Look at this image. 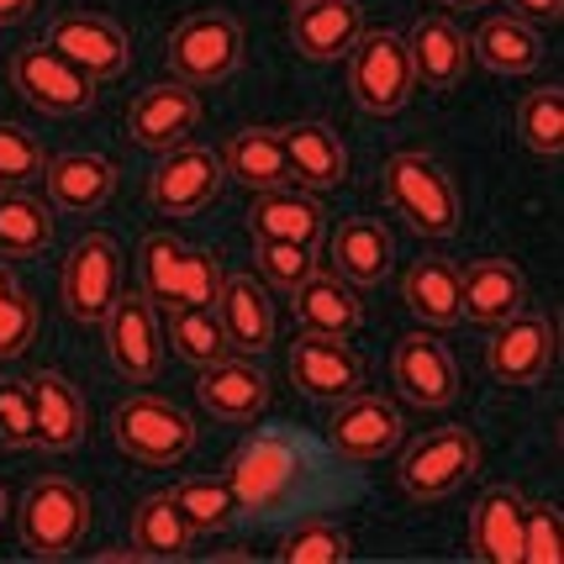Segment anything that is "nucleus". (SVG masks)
Segmentation results:
<instances>
[{"label": "nucleus", "mask_w": 564, "mask_h": 564, "mask_svg": "<svg viewBox=\"0 0 564 564\" xmlns=\"http://www.w3.org/2000/svg\"><path fill=\"white\" fill-rule=\"evenodd\" d=\"M17 528H22L26 554L64 560L90 533V496L79 491L74 480H64V475H48V480H37L26 491L22 512H17Z\"/></svg>", "instance_id": "5"}, {"label": "nucleus", "mask_w": 564, "mask_h": 564, "mask_svg": "<svg viewBox=\"0 0 564 564\" xmlns=\"http://www.w3.org/2000/svg\"><path fill=\"white\" fill-rule=\"evenodd\" d=\"M285 564H344L348 560V533L333 522H301L295 533H285L280 543Z\"/></svg>", "instance_id": "41"}, {"label": "nucleus", "mask_w": 564, "mask_h": 564, "mask_svg": "<svg viewBox=\"0 0 564 564\" xmlns=\"http://www.w3.org/2000/svg\"><path fill=\"white\" fill-rule=\"evenodd\" d=\"M164 338H170V348L185 365H196V369L217 365V359L232 354L227 333H221L217 306H174L170 322H164Z\"/></svg>", "instance_id": "36"}, {"label": "nucleus", "mask_w": 564, "mask_h": 564, "mask_svg": "<svg viewBox=\"0 0 564 564\" xmlns=\"http://www.w3.org/2000/svg\"><path fill=\"white\" fill-rule=\"evenodd\" d=\"M480 469V438L469 427H433L401 454V486L417 501H443Z\"/></svg>", "instance_id": "7"}, {"label": "nucleus", "mask_w": 564, "mask_h": 564, "mask_svg": "<svg viewBox=\"0 0 564 564\" xmlns=\"http://www.w3.org/2000/svg\"><path fill=\"white\" fill-rule=\"evenodd\" d=\"M507 11L528 26H554L564 17V0H507Z\"/></svg>", "instance_id": "45"}, {"label": "nucleus", "mask_w": 564, "mask_h": 564, "mask_svg": "<svg viewBox=\"0 0 564 564\" xmlns=\"http://www.w3.org/2000/svg\"><path fill=\"white\" fill-rule=\"evenodd\" d=\"M522 496L491 486L469 507V549L486 564H522Z\"/></svg>", "instance_id": "27"}, {"label": "nucleus", "mask_w": 564, "mask_h": 564, "mask_svg": "<svg viewBox=\"0 0 564 564\" xmlns=\"http://www.w3.org/2000/svg\"><path fill=\"white\" fill-rule=\"evenodd\" d=\"M200 122V90H191L185 79H159V85H148L143 96L132 100V111H127V138L148 153H170L180 148Z\"/></svg>", "instance_id": "14"}, {"label": "nucleus", "mask_w": 564, "mask_h": 564, "mask_svg": "<svg viewBox=\"0 0 564 564\" xmlns=\"http://www.w3.org/2000/svg\"><path fill=\"white\" fill-rule=\"evenodd\" d=\"M221 164H227V174H232L238 185H248L253 196L291 185V159H285L280 127H243V132H232L227 148H221Z\"/></svg>", "instance_id": "29"}, {"label": "nucleus", "mask_w": 564, "mask_h": 564, "mask_svg": "<svg viewBox=\"0 0 564 564\" xmlns=\"http://www.w3.org/2000/svg\"><path fill=\"white\" fill-rule=\"evenodd\" d=\"M517 132L539 159H560L564 153V90L560 85H539L517 106Z\"/></svg>", "instance_id": "37"}, {"label": "nucleus", "mask_w": 564, "mask_h": 564, "mask_svg": "<svg viewBox=\"0 0 564 564\" xmlns=\"http://www.w3.org/2000/svg\"><path fill=\"white\" fill-rule=\"evenodd\" d=\"M53 243V212L26 191H0V259H37Z\"/></svg>", "instance_id": "35"}, {"label": "nucleus", "mask_w": 564, "mask_h": 564, "mask_svg": "<svg viewBox=\"0 0 564 564\" xmlns=\"http://www.w3.org/2000/svg\"><path fill=\"white\" fill-rule=\"evenodd\" d=\"M391 380L395 391L406 395L412 406H422V412H443V406L459 401V369L448 359L443 338H433V333H406L395 344Z\"/></svg>", "instance_id": "15"}, {"label": "nucleus", "mask_w": 564, "mask_h": 564, "mask_svg": "<svg viewBox=\"0 0 564 564\" xmlns=\"http://www.w3.org/2000/svg\"><path fill=\"white\" fill-rule=\"evenodd\" d=\"M253 259H259L264 285H274V291H285V295L317 270V253L306 243H291V238H253Z\"/></svg>", "instance_id": "39"}, {"label": "nucleus", "mask_w": 564, "mask_h": 564, "mask_svg": "<svg viewBox=\"0 0 564 564\" xmlns=\"http://www.w3.org/2000/svg\"><path fill=\"white\" fill-rule=\"evenodd\" d=\"M32 401H37V443L43 448H74V443H85V395L74 391L69 375H58V369H43V375H32Z\"/></svg>", "instance_id": "31"}, {"label": "nucleus", "mask_w": 564, "mask_h": 564, "mask_svg": "<svg viewBox=\"0 0 564 564\" xmlns=\"http://www.w3.org/2000/svg\"><path fill=\"white\" fill-rule=\"evenodd\" d=\"M217 317H221L227 344L238 348V354H248V359L274 344V301L253 274H227V280H221Z\"/></svg>", "instance_id": "24"}, {"label": "nucleus", "mask_w": 564, "mask_h": 564, "mask_svg": "<svg viewBox=\"0 0 564 564\" xmlns=\"http://www.w3.org/2000/svg\"><path fill=\"white\" fill-rule=\"evenodd\" d=\"M111 438L132 465L143 469H170L185 465L196 448V422L185 417L180 406L159 401V395H127L122 406L111 412Z\"/></svg>", "instance_id": "3"}, {"label": "nucleus", "mask_w": 564, "mask_h": 564, "mask_svg": "<svg viewBox=\"0 0 564 564\" xmlns=\"http://www.w3.org/2000/svg\"><path fill=\"white\" fill-rule=\"evenodd\" d=\"M48 159H43V143L17 122H0V191H22L32 180H43Z\"/></svg>", "instance_id": "40"}, {"label": "nucleus", "mask_w": 564, "mask_h": 564, "mask_svg": "<svg viewBox=\"0 0 564 564\" xmlns=\"http://www.w3.org/2000/svg\"><path fill=\"white\" fill-rule=\"evenodd\" d=\"M17 291H22V285H17V274H11V264L0 259V301H6V295H17Z\"/></svg>", "instance_id": "47"}, {"label": "nucleus", "mask_w": 564, "mask_h": 564, "mask_svg": "<svg viewBox=\"0 0 564 564\" xmlns=\"http://www.w3.org/2000/svg\"><path fill=\"white\" fill-rule=\"evenodd\" d=\"M327 248H333V270L344 274L348 285H380L386 270H391V253H395L391 232L375 217L338 221V232L327 238Z\"/></svg>", "instance_id": "30"}, {"label": "nucleus", "mask_w": 564, "mask_h": 564, "mask_svg": "<svg viewBox=\"0 0 564 564\" xmlns=\"http://www.w3.org/2000/svg\"><path fill=\"white\" fill-rule=\"evenodd\" d=\"M295 6H306V0H295Z\"/></svg>", "instance_id": "50"}, {"label": "nucleus", "mask_w": 564, "mask_h": 564, "mask_svg": "<svg viewBox=\"0 0 564 564\" xmlns=\"http://www.w3.org/2000/svg\"><path fill=\"white\" fill-rule=\"evenodd\" d=\"M48 48L74 64V69L85 74V79H122L127 64H132V43H127V32L111 17H100V11H58L48 26Z\"/></svg>", "instance_id": "9"}, {"label": "nucleus", "mask_w": 564, "mask_h": 564, "mask_svg": "<svg viewBox=\"0 0 564 564\" xmlns=\"http://www.w3.org/2000/svg\"><path fill=\"white\" fill-rule=\"evenodd\" d=\"M48 200L58 212H100L106 200L117 196V164L111 159H100V153H58L48 159Z\"/></svg>", "instance_id": "26"}, {"label": "nucleus", "mask_w": 564, "mask_h": 564, "mask_svg": "<svg viewBox=\"0 0 564 564\" xmlns=\"http://www.w3.org/2000/svg\"><path fill=\"white\" fill-rule=\"evenodd\" d=\"M174 501H180V512H185V522L196 533H221L238 517V496H232V486L221 475H191V480H180Z\"/></svg>", "instance_id": "38"}, {"label": "nucleus", "mask_w": 564, "mask_h": 564, "mask_svg": "<svg viewBox=\"0 0 564 564\" xmlns=\"http://www.w3.org/2000/svg\"><path fill=\"white\" fill-rule=\"evenodd\" d=\"M11 85L22 90L26 106H37L43 117H79L96 106V79L64 64L53 48H17L11 58Z\"/></svg>", "instance_id": "12"}, {"label": "nucleus", "mask_w": 564, "mask_h": 564, "mask_svg": "<svg viewBox=\"0 0 564 564\" xmlns=\"http://www.w3.org/2000/svg\"><path fill=\"white\" fill-rule=\"evenodd\" d=\"M560 365V327L549 317L517 312V317L496 322V338L486 348V369L501 386H539Z\"/></svg>", "instance_id": "10"}, {"label": "nucleus", "mask_w": 564, "mask_h": 564, "mask_svg": "<svg viewBox=\"0 0 564 564\" xmlns=\"http://www.w3.org/2000/svg\"><path fill=\"white\" fill-rule=\"evenodd\" d=\"M248 232L253 238H291V243L317 248L327 232V217L312 191L301 185H280V191H259L253 212H248Z\"/></svg>", "instance_id": "28"}, {"label": "nucleus", "mask_w": 564, "mask_h": 564, "mask_svg": "<svg viewBox=\"0 0 564 564\" xmlns=\"http://www.w3.org/2000/svg\"><path fill=\"white\" fill-rule=\"evenodd\" d=\"M528 306V280L512 259H469L459 270V317L496 327Z\"/></svg>", "instance_id": "21"}, {"label": "nucleus", "mask_w": 564, "mask_h": 564, "mask_svg": "<svg viewBox=\"0 0 564 564\" xmlns=\"http://www.w3.org/2000/svg\"><path fill=\"white\" fill-rule=\"evenodd\" d=\"M37 338V301L26 291L0 301V359H22Z\"/></svg>", "instance_id": "44"}, {"label": "nucleus", "mask_w": 564, "mask_h": 564, "mask_svg": "<svg viewBox=\"0 0 564 564\" xmlns=\"http://www.w3.org/2000/svg\"><path fill=\"white\" fill-rule=\"evenodd\" d=\"M0 443H11V448L37 443V401L22 380H0Z\"/></svg>", "instance_id": "43"}, {"label": "nucleus", "mask_w": 564, "mask_h": 564, "mask_svg": "<svg viewBox=\"0 0 564 564\" xmlns=\"http://www.w3.org/2000/svg\"><path fill=\"white\" fill-rule=\"evenodd\" d=\"M32 6H37V0H0V26L26 22V17H32Z\"/></svg>", "instance_id": "46"}, {"label": "nucleus", "mask_w": 564, "mask_h": 564, "mask_svg": "<svg viewBox=\"0 0 564 564\" xmlns=\"http://www.w3.org/2000/svg\"><path fill=\"white\" fill-rule=\"evenodd\" d=\"M58 285H64V312L85 327H100L122 295V253L111 243V232H85L64 259Z\"/></svg>", "instance_id": "8"}, {"label": "nucleus", "mask_w": 564, "mask_h": 564, "mask_svg": "<svg viewBox=\"0 0 564 564\" xmlns=\"http://www.w3.org/2000/svg\"><path fill=\"white\" fill-rule=\"evenodd\" d=\"M196 401L217 422L248 427V422L264 417V406H270V380H264V369L253 365V359H232V354H227V359L200 369Z\"/></svg>", "instance_id": "18"}, {"label": "nucleus", "mask_w": 564, "mask_h": 564, "mask_svg": "<svg viewBox=\"0 0 564 564\" xmlns=\"http://www.w3.org/2000/svg\"><path fill=\"white\" fill-rule=\"evenodd\" d=\"M348 90L365 106L369 117H391L401 111L417 79H412V53H406V37L391 32V26H365L359 43L348 48Z\"/></svg>", "instance_id": "4"}, {"label": "nucleus", "mask_w": 564, "mask_h": 564, "mask_svg": "<svg viewBox=\"0 0 564 564\" xmlns=\"http://www.w3.org/2000/svg\"><path fill=\"white\" fill-rule=\"evenodd\" d=\"M100 327H106V354L127 380H138V386L159 380V369H164V322H159V306L143 291L117 295V306L106 312Z\"/></svg>", "instance_id": "11"}, {"label": "nucleus", "mask_w": 564, "mask_h": 564, "mask_svg": "<svg viewBox=\"0 0 564 564\" xmlns=\"http://www.w3.org/2000/svg\"><path fill=\"white\" fill-rule=\"evenodd\" d=\"M291 480H295V454H291V443L274 438V433L238 448V459L227 469V486L238 496V507H259V512L291 491Z\"/></svg>", "instance_id": "22"}, {"label": "nucleus", "mask_w": 564, "mask_h": 564, "mask_svg": "<svg viewBox=\"0 0 564 564\" xmlns=\"http://www.w3.org/2000/svg\"><path fill=\"white\" fill-rule=\"evenodd\" d=\"M6 507H11V501H6V491H0V522H6Z\"/></svg>", "instance_id": "49"}, {"label": "nucleus", "mask_w": 564, "mask_h": 564, "mask_svg": "<svg viewBox=\"0 0 564 564\" xmlns=\"http://www.w3.org/2000/svg\"><path fill=\"white\" fill-rule=\"evenodd\" d=\"M291 380L301 395L312 401H348L354 391H365V359L327 333H301L291 344Z\"/></svg>", "instance_id": "16"}, {"label": "nucleus", "mask_w": 564, "mask_h": 564, "mask_svg": "<svg viewBox=\"0 0 564 564\" xmlns=\"http://www.w3.org/2000/svg\"><path fill=\"white\" fill-rule=\"evenodd\" d=\"M406 53H412V79L422 90H454V85H465L469 64H475L469 37L438 11L417 17V26L406 32Z\"/></svg>", "instance_id": "19"}, {"label": "nucleus", "mask_w": 564, "mask_h": 564, "mask_svg": "<svg viewBox=\"0 0 564 564\" xmlns=\"http://www.w3.org/2000/svg\"><path fill=\"white\" fill-rule=\"evenodd\" d=\"M401 301H406V312L427 327H448V322H459V270L448 264V259H417L406 280H401Z\"/></svg>", "instance_id": "34"}, {"label": "nucleus", "mask_w": 564, "mask_h": 564, "mask_svg": "<svg viewBox=\"0 0 564 564\" xmlns=\"http://www.w3.org/2000/svg\"><path fill=\"white\" fill-rule=\"evenodd\" d=\"M564 554V517L560 507H522V560L528 564H560Z\"/></svg>", "instance_id": "42"}, {"label": "nucleus", "mask_w": 564, "mask_h": 564, "mask_svg": "<svg viewBox=\"0 0 564 564\" xmlns=\"http://www.w3.org/2000/svg\"><path fill=\"white\" fill-rule=\"evenodd\" d=\"M196 539V528L185 522L174 491H148L138 507H132V549L143 560H180Z\"/></svg>", "instance_id": "33"}, {"label": "nucleus", "mask_w": 564, "mask_h": 564, "mask_svg": "<svg viewBox=\"0 0 564 564\" xmlns=\"http://www.w3.org/2000/svg\"><path fill=\"white\" fill-rule=\"evenodd\" d=\"M469 53H475L491 74H533L543 64L539 26L517 22L512 11H507V17H486L480 32L469 37Z\"/></svg>", "instance_id": "32"}, {"label": "nucleus", "mask_w": 564, "mask_h": 564, "mask_svg": "<svg viewBox=\"0 0 564 564\" xmlns=\"http://www.w3.org/2000/svg\"><path fill=\"white\" fill-rule=\"evenodd\" d=\"M285 138V159H291V185L301 191H338L348 180V148L338 143V132L322 122H295L280 127Z\"/></svg>", "instance_id": "25"}, {"label": "nucleus", "mask_w": 564, "mask_h": 564, "mask_svg": "<svg viewBox=\"0 0 564 564\" xmlns=\"http://www.w3.org/2000/svg\"><path fill=\"white\" fill-rule=\"evenodd\" d=\"M138 274H143V295L159 312H174V306H217L221 280H227V270L217 264V253L174 243L164 232L143 238V248H138Z\"/></svg>", "instance_id": "2"}, {"label": "nucleus", "mask_w": 564, "mask_h": 564, "mask_svg": "<svg viewBox=\"0 0 564 564\" xmlns=\"http://www.w3.org/2000/svg\"><path fill=\"white\" fill-rule=\"evenodd\" d=\"M448 6H465V11H469V6H486V0H448Z\"/></svg>", "instance_id": "48"}, {"label": "nucleus", "mask_w": 564, "mask_h": 564, "mask_svg": "<svg viewBox=\"0 0 564 564\" xmlns=\"http://www.w3.org/2000/svg\"><path fill=\"white\" fill-rule=\"evenodd\" d=\"M327 438L338 448V459L375 465V459H386L395 443H401V412H395L386 395L354 391L348 401H338V417L327 427Z\"/></svg>", "instance_id": "17"}, {"label": "nucleus", "mask_w": 564, "mask_h": 564, "mask_svg": "<svg viewBox=\"0 0 564 564\" xmlns=\"http://www.w3.org/2000/svg\"><path fill=\"white\" fill-rule=\"evenodd\" d=\"M380 191L386 206L401 212L406 227H417L422 238H454L459 232V191L454 180L443 174L438 159L427 153H391L386 170H380Z\"/></svg>", "instance_id": "1"}, {"label": "nucleus", "mask_w": 564, "mask_h": 564, "mask_svg": "<svg viewBox=\"0 0 564 564\" xmlns=\"http://www.w3.org/2000/svg\"><path fill=\"white\" fill-rule=\"evenodd\" d=\"M170 74L185 79L191 90H206V85H221L232 79L238 64H243V26L232 22L227 11H200V17H185V22L170 32Z\"/></svg>", "instance_id": "6"}, {"label": "nucleus", "mask_w": 564, "mask_h": 564, "mask_svg": "<svg viewBox=\"0 0 564 564\" xmlns=\"http://www.w3.org/2000/svg\"><path fill=\"white\" fill-rule=\"evenodd\" d=\"M221 180H227L221 153L180 143V148H170V153H164V164L153 170L148 196H153L159 212H170V217H196V212H206V206L221 196Z\"/></svg>", "instance_id": "13"}, {"label": "nucleus", "mask_w": 564, "mask_h": 564, "mask_svg": "<svg viewBox=\"0 0 564 564\" xmlns=\"http://www.w3.org/2000/svg\"><path fill=\"white\" fill-rule=\"evenodd\" d=\"M365 32V11L359 0H306L291 17V43L301 58L312 64H338Z\"/></svg>", "instance_id": "20"}, {"label": "nucleus", "mask_w": 564, "mask_h": 564, "mask_svg": "<svg viewBox=\"0 0 564 564\" xmlns=\"http://www.w3.org/2000/svg\"><path fill=\"white\" fill-rule=\"evenodd\" d=\"M295 322L301 333H327V338H348L359 322H365V301L354 295L338 270H312L301 285L291 291Z\"/></svg>", "instance_id": "23"}]
</instances>
